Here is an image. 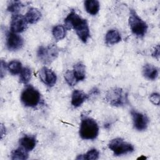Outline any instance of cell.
<instances>
[{"instance_id": "obj_1", "label": "cell", "mask_w": 160, "mask_h": 160, "mask_svg": "<svg viewBox=\"0 0 160 160\" xmlns=\"http://www.w3.org/2000/svg\"><path fill=\"white\" fill-rule=\"evenodd\" d=\"M64 27L66 30L73 28L79 39L86 43L90 38L89 28L86 19L80 17L76 11L72 9L64 19Z\"/></svg>"}, {"instance_id": "obj_2", "label": "cell", "mask_w": 160, "mask_h": 160, "mask_svg": "<svg viewBox=\"0 0 160 160\" xmlns=\"http://www.w3.org/2000/svg\"><path fill=\"white\" fill-rule=\"evenodd\" d=\"M79 136L83 139L93 140L99 134V127L97 122L86 116H81L79 128Z\"/></svg>"}, {"instance_id": "obj_3", "label": "cell", "mask_w": 160, "mask_h": 160, "mask_svg": "<svg viewBox=\"0 0 160 160\" xmlns=\"http://www.w3.org/2000/svg\"><path fill=\"white\" fill-rule=\"evenodd\" d=\"M105 98L110 105L116 107L123 106L128 102V94L120 88L109 89L106 92Z\"/></svg>"}, {"instance_id": "obj_4", "label": "cell", "mask_w": 160, "mask_h": 160, "mask_svg": "<svg viewBox=\"0 0 160 160\" xmlns=\"http://www.w3.org/2000/svg\"><path fill=\"white\" fill-rule=\"evenodd\" d=\"M129 25L132 32L139 38L144 36L148 30L147 24L138 15L133 9H131L129 12Z\"/></svg>"}, {"instance_id": "obj_5", "label": "cell", "mask_w": 160, "mask_h": 160, "mask_svg": "<svg viewBox=\"0 0 160 160\" xmlns=\"http://www.w3.org/2000/svg\"><path fill=\"white\" fill-rule=\"evenodd\" d=\"M21 101L26 107L35 108L40 103L41 94L32 86L28 85L21 92Z\"/></svg>"}, {"instance_id": "obj_6", "label": "cell", "mask_w": 160, "mask_h": 160, "mask_svg": "<svg viewBox=\"0 0 160 160\" xmlns=\"http://www.w3.org/2000/svg\"><path fill=\"white\" fill-rule=\"evenodd\" d=\"M59 54V49L54 44L47 46H40L37 52V56L39 61L44 64H50L54 61Z\"/></svg>"}, {"instance_id": "obj_7", "label": "cell", "mask_w": 160, "mask_h": 160, "mask_svg": "<svg viewBox=\"0 0 160 160\" xmlns=\"http://www.w3.org/2000/svg\"><path fill=\"white\" fill-rule=\"evenodd\" d=\"M108 147L116 156L126 154L132 152L134 149L131 144L119 138L112 139L108 144Z\"/></svg>"}, {"instance_id": "obj_8", "label": "cell", "mask_w": 160, "mask_h": 160, "mask_svg": "<svg viewBox=\"0 0 160 160\" xmlns=\"http://www.w3.org/2000/svg\"><path fill=\"white\" fill-rule=\"evenodd\" d=\"M131 114L132 118L134 128L138 131H142L148 128L149 124V118L146 114L139 112L135 110L131 111Z\"/></svg>"}, {"instance_id": "obj_9", "label": "cell", "mask_w": 160, "mask_h": 160, "mask_svg": "<svg viewBox=\"0 0 160 160\" xmlns=\"http://www.w3.org/2000/svg\"><path fill=\"white\" fill-rule=\"evenodd\" d=\"M28 22L26 21L24 16L19 14H13L11 17L10 29L11 31L14 33L21 32L27 28Z\"/></svg>"}, {"instance_id": "obj_10", "label": "cell", "mask_w": 160, "mask_h": 160, "mask_svg": "<svg viewBox=\"0 0 160 160\" xmlns=\"http://www.w3.org/2000/svg\"><path fill=\"white\" fill-rule=\"evenodd\" d=\"M24 44V40L19 35L11 31L7 34L6 46L9 51H17L21 49Z\"/></svg>"}, {"instance_id": "obj_11", "label": "cell", "mask_w": 160, "mask_h": 160, "mask_svg": "<svg viewBox=\"0 0 160 160\" xmlns=\"http://www.w3.org/2000/svg\"><path fill=\"white\" fill-rule=\"evenodd\" d=\"M41 81L49 87L53 86L57 81L56 74L47 67H43L39 72Z\"/></svg>"}, {"instance_id": "obj_12", "label": "cell", "mask_w": 160, "mask_h": 160, "mask_svg": "<svg viewBox=\"0 0 160 160\" xmlns=\"http://www.w3.org/2000/svg\"><path fill=\"white\" fill-rule=\"evenodd\" d=\"M88 99V95L87 94L82 91L76 89L72 94L71 104L74 108H78Z\"/></svg>"}, {"instance_id": "obj_13", "label": "cell", "mask_w": 160, "mask_h": 160, "mask_svg": "<svg viewBox=\"0 0 160 160\" xmlns=\"http://www.w3.org/2000/svg\"><path fill=\"white\" fill-rule=\"evenodd\" d=\"M19 144L21 147L29 152L32 151L35 148L36 144V139L34 136L25 135L20 138Z\"/></svg>"}, {"instance_id": "obj_14", "label": "cell", "mask_w": 160, "mask_h": 160, "mask_svg": "<svg viewBox=\"0 0 160 160\" xmlns=\"http://www.w3.org/2000/svg\"><path fill=\"white\" fill-rule=\"evenodd\" d=\"M158 69L151 64H146L142 68V74L149 80H154L158 76Z\"/></svg>"}, {"instance_id": "obj_15", "label": "cell", "mask_w": 160, "mask_h": 160, "mask_svg": "<svg viewBox=\"0 0 160 160\" xmlns=\"http://www.w3.org/2000/svg\"><path fill=\"white\" fill-rule=\"evenodd\" d=\"M121 41V36L116 29H111L105 36V41L108 45H113Z\"/></svg>"}, {"instance_id": "obj_16", "label": "cell", "mask_w": 160, "mask_h": 160, "mask_svg": "<svg viewBox=\"0 0 160 160\" xmlns=\"http://www.w3.org/2000/svg\"><path fill=\"white\" fill-rule=\"evenodd\" d=\"M25 19L28 23L34 24L41 18V12L35 8H31L26 13Z\"/></svg>"}, {"instance_id": "obj_17", "label": "cell", "mask_w": 160, "mask_h": 160, "mask_svg": "<svg viewBox=\"0 0 160 160\" xmlns=\"http://www.w3.org/2000/svg\"><path fill=\"white\" fill-rule=\"evenodd\" d=\"M72 72L78 82L83 81L86 78V67L81 62H78L74 65Z\"/></svg>"}, {"instance_id": "obj_18", "label": "cell", "mask_w": 160, "mask_h": 160, "mask_svg": "<svg viewBox=\"0 0 160 160\" xmlns=\"http://www.w3.org/2000/svg\"><path fill=\"white\" fill-rule=\"evenodd\" d=\"M86 11L91 15H96L99 10V2L97 0H86L84 1Z\"/></svg>"}, {"instance_id": "obj_19", "label": "cell", "mask_w": 160, "mask_h": 160, "mask_svg": "<svg viewBox=\"0 0 160 160\" xmlns=\"http://www.w3.org/2000/svg\"><path fill=\"white\" fill-rule=\"evenodd\" d=\"M28 158V151L21 146L11 152V159L12 160H25Z\"/></svg>"}, {"instance_id": "obj_20", "label": "cell", "mask_w": 160, "mask_h": 160, "mask_svg": "<svg viewBox=\"0 0 160 160\" xmlns=\"http://www.w3.org/2000/svg\"><path fill=\"white\" fill-rule=\"evenodd\" d=\"M52 33L55 40L58 41L65 38L66 34V29L62 25H57L53 28Z\"/></svg>"}, {"instance_id": "obj_21", "label": "cell", "mask_w": 160, "mask_h": 160, "mask_svg": "<svg viewBox=\"0 0 160 160\" xmlns=\"http://www.w3.org/2000/svg\"><path fill=\"white\" fill-rule=\"evenodd\" d=\"M22 68L21 62L18 60L11 61L8 64V69L12 75L20 74Z\"/></svg>"}, {"instance_id": "obj_22", "label": "cell", "mask_w": 160, "mask_h": 160, "mask_svg": "<svg viewBox=\"0 0 160 160\" xmlns=\"http://www.w3.org/2000/svg\"><path fill=\"white\" fill-rule=\"evenodd\" d=\"M99 151L93 148L89 150L86 154L79 155L76 159H88V160H96L99 158Z\"/></svg>"}, {"instance_id": "obj_23", "label": "cell", "mask_w": 160, "mask_h": 160, "mask_svg": "<svg viewBox=\"0 0 160 160\" xmlns=\"http://www.w3.org/2000/svg\"><path fill=\"white\" fill-rule=\"evenodd\" d=\"M19 81L21 83L26 84L29 82L31 78V70L28 67L23 68L21 73L19 74Z\"/></svg>"}, {"instance_id": "obj_24", "label": "cell", "mask_w": 160, "mask_h": 160, "mask_svg": "<svg viewBox=\"0 0 160 160\" xmlns=\"http://www.w3.org/2000/svg\"><path fill=\"white\" fill-rule=\"evenodd\" d=\"M24 6L23 4L19 1H12L9 2L7 10L12 13L18 14L19 10Z\"/></svg>"}, {"instance_id": "obj_25", "label": "cell", "mask_w": 160, "mask_h": 160, "mask_svg": "<svg viewBox=\"0 0 160 160\" xmlns=\"http://www.w3.org/2000/svg\"><path fill=\"white\" fill-rule=\"evenodd\" d=\"M64 79L66 82L71 86H75L78 82L74 76L72 70H68L64 74Z\"/></svg>"}, {"instance_id": "obj_26", "label": "cell", "mask_w": 160, "mask_h": 160, "mask_svg": "<svg viewBox=\"0 0 160 160\" xmlns=\"http://www.w3.org/2000/svg\"><path fill=\"white\" fill-rule=\"evenodd\" d=\"M149 99L152 104H154V105L158 106L159 104V101H160L159 94L157 92H154L151 94L149 96Z\"/></svg>"}, {"instance_id": "obj_27", "label": "cell", "mask_w": 160, "mask_h": 160, "mask_svg": "<svg viewBox=\"0 0 160 160\" xmlns=\"http://www.w3.org/2000/svg\"><path fill=\"white\" fill-rule=\"evenodd\" d=\"M8 68V65L3 60L1 61V78H2L6 74V71Z\"/></svg>"}, {"instance_id": "obj_28", "label": "cell", "mask_w": 160, "mask_h": 160, "mask_svg": "<svg viewBox=\"0 0 160 160\" xmlns=\"http://www.w3.org/2000/svg\"><path fill=\"white\" fill-rule=\"evenodd\" d=\"M152 56L158 59H159V45H157V46L155 48L154 52L152 53Z\"/></svg>"}]
</instances>
